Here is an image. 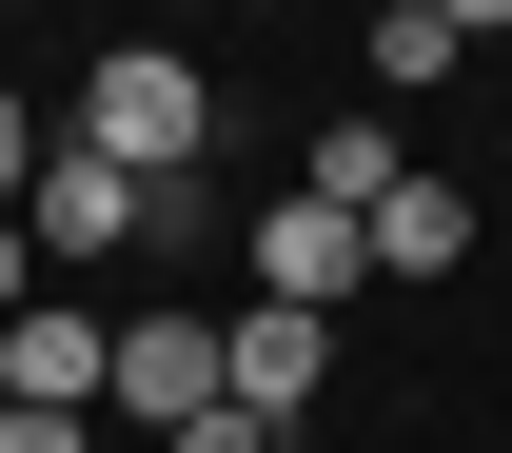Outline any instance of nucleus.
Here are the masks:
<instances>
[{"instance_id":"f03ea898","label":"nucleus","mask_w":512,"mask_h":453,"mask_svg":"<svg viewBox=\"0 0 512 453\" xmlns=\"http://www.w3.org/2000/svg\"><path fill=\"white\" fill-rule=\"evenodd\" d=\"M237 257H256V296H276V316H335V296H375V217H335V197H276Z\"/></svg>"},{"instance_id":"9b49d317","label":"nucleus","mask_w":512,"mask_h":453,"mask_svg":"<svg viewBox=\"0 0 512 453\" xmlns=\"http://www.w3.org/2000/svg\"><path fill=\"white\" fill-rule=\"evenodd\" d=\"M20 178H40V119H20V99H0V217H20Z\"/></svg>"},{"instance_id":"0eeeda50","label":"nucleus","mask_w":512,"mask_h":453,"mask_svg":"<svg viewBox=\"0 0 512 453\" xmlns=\"http://www.w3.org/2000/svg\"><path fill=\"white\" fill-rule=\"evenodd\" d=\"M453 257H473V197H453V178H394L375 197V276H453Z\"/></svg>"},{"instance_id":"39448f33","label":"nucleus","mask_w":512,"mask_h":453,"mask_svg":"<svg viewBox=\"0 0 512 453\" xmlns=\"http://www.w3.org/2000/svg\"><path fill=\"white\" fill-rule=\"evenodd\" d=\"M99 394H119V414H158V434H178V414H217V316H119Z\"/></svg>"},{"instance_id":"6e6552de","label":"nucleus","mask_w":512,"mask_h":453,"mask_svg":"<svg viewBox=\"0 0 512 453\" xmlns=\"http://www.w3.org/2000/svg\"><path fill=\"white\" fill-rule=\"evenodd\" d=\"M394 178H414V158H394V138H375V119H335V138H316V178H296V197H335V217H375V197H394Z\"/></svg>"},{"instance_id":"9d476101","label":"nucleus","mask_w":512,"mask_h":453,"mask_svg":"<svg viewBox=\"0 0 512 453\" xmlns=\"http://www.w3.org/2000/svg\"><path fill=\"white\" fill-rule=\"evenodd\" d=\"M158 453H276V434H256L237 394H217V414H178V434H158Z\"/></svg>"},{"instance_id":"f8f14e48","label":"nucleus","mask_w":512,"mask_h":453,"mask_svg":"<svg viewBox=\"0 0 512 453\" xmlns=\"http://www.w3.org/2000/svg\"><path fill=\"white\" fill-rule=\"evenodd\" d=\"M0 453H79V414H20V394H0Z\"/></svg>"},{"instance_id":"1a4fd4ad","label":"nucleus","mask_w":512,"mask_h":453,"mask_svg":"<svg viewBox=\"0 0 512 453\" xmlns=\"http://www.w3.org/2000/svg\"><path fill=\"white\" fill-rule=\"evenodd\" d=\"M375 79H394V99H414V79H453V20H434V0H375Z\"/></svg>"},{"instance_id":"7ed1b4c3","label":"nucleus","mask_w":512,"mask_h":453,"mask_svg":"<svg viewBox=\"0 0 512 453\" xmlns=\"http://www.w3.org/2000/svg\"><path fill=\"white\" fill-rule=\"evenodd\" d=\"M20 237H40V257H119V237H138V178H119V158H99L79 119H40V178H20Z\"/></svg>"},{"instance_id":"20e7f679","label":"nucleus","mask_w":512,"mask_h":453,"mask_svg":"<svg viewBox=\"0 0 512 453\" xmlns=\"http://www.w3.org/2000/svg\"><path fill=\"white\" fill-rule=\"evenodd\" d=\"M316 375H335V316H276V296L217 316V394H237L256 434H276V414H316Z\"/></svg>"},{"instance_id":"423d86ee","label":"nucleus","mask_w":512,"mask_h":453,"mask_svg":"<svg viewBox=\"0 0 512 453\" xmlns=\"http://www.w3.org/2000/svg\"><path fill=\"white\" fill-rule=\"evenodd\" d=\"M99 355H119V335L79 316V296H20V316H0V394H20V414H79Z\"/></svg>"},{"instance_id":"f257e3e1","label":"nucleus","mask_w":512,"mask_h":453,"mask_svg":"<svg viewBox=\"0 0 512 453\" xmlns=\"http://www.w3.org/2000/svg\"><path fill=\"white\" fill-rule=\"evenodd\" d=\"M60 119L99 138V158H119V178H197V138H217V79H197L178 40H119V60L79 79Z\"/></svg>"},{"instance_id":"ddd939ff","label":"nucleus","mask_w":512,"mask_h":453,"mask_svg":"<svg viewBox=\"0 0 512 453\" xmlns=\"http://www.w3.org/2000/svg\"><path fill=\"white\" fill-rule=\"evenodd\" d=\"M20 296H40V237H20V217H0V316H20Z\"/></svg>"},{"instance_id":"4468645a","label":"nucleus","mask_w":512,"mask_h":453,"mask_svg":"<svg viewBox=\"0 0 512 453\" xmlns=\"http://www.w3.org/2000/svg\"><path fill=\"white\" fill-rule=\"evenodd\" d=\"M434 20H453V40H493V20H512V0H434Z\"/></svg>"}]
</instances>
